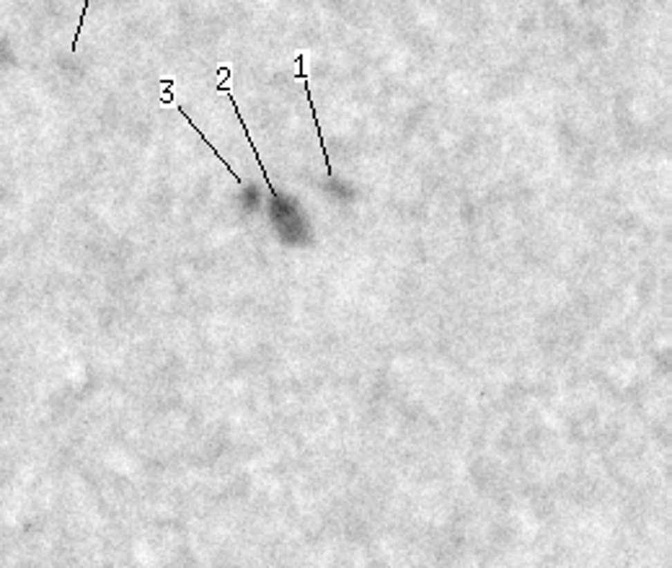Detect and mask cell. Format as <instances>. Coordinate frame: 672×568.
I'll return each instance as SVG.
<instances>
[{
    "instance_id": "obj_1",
    "label": "cell",
    "mask_w": 672,
    "mask_h": 568,
    "mask_svg": "<svg viewBox=\"0 0 672 568\" xmlns=\"http://www.w3.org/2000/svg\"><path fill=\"white\" fill-rule=\"evenodd\" d=\"M297 80H303V83H306V98H308V104H310V114H313V124H316L318 140H321V150H324V158H326V173H328V176H331V173H334V171H331V160H328L326 138H324V132H321V124H318V114H316V106H313V98H310V88H308L306 55H303V52H300V55H297Z\"/></svg>"
}]
</instances>
